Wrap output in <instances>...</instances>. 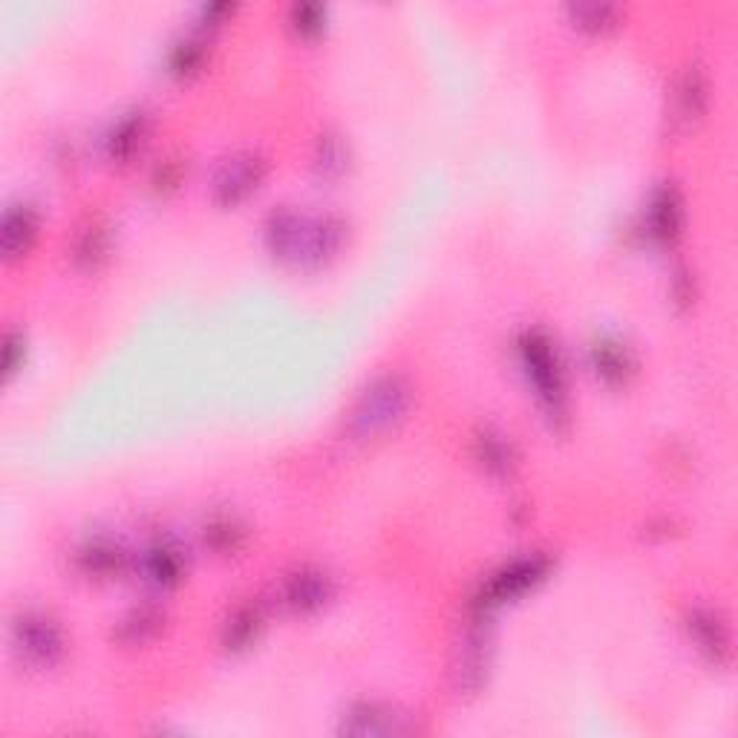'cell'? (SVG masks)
<instances>
[{"mask_svg":"<svg viewBox=\"0 0 738 738\" xmlns=\"http://www.w3.org/2000/svg\"><path fill=\"white\" fill-rule=\"evenodd\" d=\"M406 404V390L399 381H381L378 387H373V392H366L361 406L355 413L358 430L375 433L381 427H390L401 413H404Z\"/></svg>","mask_w":738,"mask_h":738,"instance_id":"7a4b0ae2","label":"cell"},{"mask_svg":"<svg viewBox=\"0 0 738 738\" xmlns=\"http://www.w3.org/2000/svg\"><path fill=\"white\" fill-rule=\"evenodd\" d=\"M542 572H546V563H542V560H520V563L505 568L497 580L490 583L488 595L493 600H488V603H502V600L514 598V595L528 589L534 580H539V574Z\"/></svg>","mask_w":738,"mask_h":738,"instance_id":"5b68a950","label":"cell"},{"mask_svg":"<svg viewBox=\"0 0 738 738\" xmlns=\"http://www.w3.org/2000/svg\"><path fill=\"white\" fill-rule=\"evenodd\" d=\"M525 366H528V375H531L534 387H537L539 399L551 406V413L563 415V401H565V387H563V373H560V364H556L554 352L548 347L546 340L531 335V338L523 343Z\"/></svg>","mask_w":738,"mask_h":738,"instance_id":"6da1fadb","label":"cell"},{"mask_svg":"<svg viewBox=\"0 0 738 738\" xmlns=\"http://www.w3.org/2000/svg\"><path fill=\"white\" fill-rule=\"evenodd\" d=\"M289 598H291V603L298 605V609H307V605H317V603H321V600L326 598L324 580H321L317 574H303V577H298V580L291 583Z\"/></svg>","mask_w":738,"mask_h":738,"instance_id":"52a82bcc","label":"cell"},{"mask_svg":"<svg viewBox=\"0 0 738 738\" xmlns=\"http://www.w3.org/2000/svg\"><path fill=\"white\" fill-rule=\"evenodd\" d=\"M35 234V216L29 208H17V211H9L7 220H3V254L7 258H17L24 254V249L29 246Z\"/></svg>","mask_w":738,"mask_h":738,"instance_id":"8992f818","label":"cell"},{"mask_svg":"<svg viewBox=\"0 0 738 738\" xmlns=\"http://www.w3.org/2000/svg\"><path fill=\"white\" fill-rule=\"evenodd\" d=\"M595 355H598V373L614 375V378H623V375L629 373L626 352H623L617 343H600V347L595 349Z\"/></svg>","mask_w":738,"mask_h":738,"instance_id":"ba28073f","label":"cell"},{"mask_svg":"<svg viewBox=\"0 0 738 738\" xmlns=\"http://www.w3.org/2000/svg\"><path fill=\"white\" fill-rule=\"evenodd\" d=\"M15 638L17 649L35 664H52L61 655V647H64L59 626L47 621L43 614H24L15 623Z\"/></svg>","mask_w":738,"mask_h":738,"instance_id":"3957f363","label":"cell"},{"mask_svg":"<svg viewBox=\"0 0 738 738\" xmlns=\"http://www.w3.org/2000/svg\"><path fill=\"white\" fill-rule=\"evenodd\" d=\"M260 174H263V162L254 157H240L228 162L223 167V174L216 179V193L223 202H237L242 200L246 193H251L258 188Z\"/></svg>","mask_w":738,"mask_h":738,"instance_id":"277c9868","label":"cell"}]
</instances>
